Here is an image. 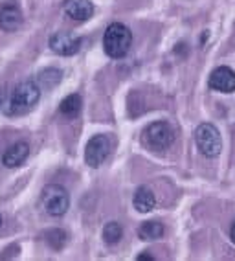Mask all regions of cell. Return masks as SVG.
Here are the masks:
<instances>
[{"label": "cell", "instance_id": "18", "mask_svg": "<svg viewBox=\"0 0 235 261\" xmlns=\"http://www.w3.org/2000/svg\"><path fill=\"white\" fill-rule=\"evenodd\" d=\"M230 238H231V241L235 243V221H233V224H231V230H230Z\"/></svg>", "mask_w": 235, "mask_h": 261}, {"label": "cell", "instance_id": "15", "mask_svg": "<svg viewBox=\"0 0 235 261\" xmlns=\"http://www.w3.org/2000/svg\"><path fill=\"white\" fill-rule=\"evenodd\" d=\"M81 107H83V99H81L79 94H70V96H66L61 101L59 111H61V114H65V116L74 118L79 114Z\"/></svg>", "mask_w": 235, "mask_h": 261}, {"label": "cell", "instance_id": "9", "mask_svg": "<svg viewBox=\"0 0 235 261\" xmlns=\"http://www.w3.org/2000/svg\"><path fill=\"white\" fill-rule=\"evenodd\" d=\"M24 17L17 4H6L0 8V30L2 32H17L22 26Z\"/></svg>", "mask_w": 235, "mask_h": 261}, {"label": "cell", "instance_id": "5", "mask_svg": "<svg viewBox=\"0 0 235 261\" xmlns=\"http://www.w3.org/2000/svg\"><path fill=\"white\" fill-rule=\"evenodd\" d=\"M195 142H197L198 151L204 154V156H210V159H215L221 154L222 149V140H221V133L213 123H202L198 125L195 130Z\"/></svg>", "mask_w": 235, "mask_h": 261}, {"label": "cell", "instance_id": "16", "mask_svg": "<svg viewBox=\"0 0 235 261\" xmlns=\"http://www.w3.org/2000/svg\"><path fill=\"white\" fill-rule=\"evenodd\" d=\"M122 236H123L122 224L116 223V221H110V223H107L103 226V239H105V243H108V245L118 243L120 239H122Z\"/></svg>", "mask_w": 235, "mask_h": 261}, {"label": "cell", "instance_id": "6", "mask_svg": "<svg viewBox=\"0 0 235 261\" xmlns=\"http://www.w3.org/2000/svg\"><path fill=\"white\" fill-rule=\"evenodd\" d=\"M110 153V140L105 135H96L85 147V162L90 168H99Z\"/></svg>", "mask_w": 235, "mask_h": 261}, {"label": "cell", "instance_id": "20", "mask_svg": "<svg viewBox=\"0 0 235 261\" xmlns=\"http://www.w3.org/2000/svg\"><path fill=\"white\" fill-rule=\"evenodd\" d=\"M0 226H2V215H0Z\"/></svg>", "mask_w": 235, "mask_h": 261}, {"label": "cell", "instance_id": "14", "mask_svg": "<svg viewBox=\"0 0 235 261\" xmlns=\"http://www.w3.org/2000/svg\"><path fill=\"white\" fill-rule=\"evenodd\" d=\"M59 81H61V70H57V68H46V70L39 72L35 83L41 87V90H50V89H53L55 85H59Z\"/></svg>", "mask_w": 235, "mask_h": 261}, {"label": "cell", "instance_id": "7", "mask_svg": "<svg viewBox=\"0 0 235 261\" xmlns=\"http://www.w3.org/2000/svg\"><path fill=\"white\" fill-rule=\"evenodd\" d=\"M81 39L66 32H57L50 37V48L59 56H74L81 50Z\"/></svg>", "mask_w": 235, "mask_h": 261}, {"label": "cell", "instance_id": "3", "mask_svg": "<svg viewBox=\"0 0 235 261\" xmlns=\"http://www.w3.org/2000/svg\"><path fill=\"white\" fill-rule=\"evenodd\" d=\"M174 129L167 121H155L143 129L141 144L151 151H164L174 142Z\"/></svg>", "mask_w": 235, "mask_h": 261}, {"label": "cell", "instance_id": "11", "mask_svg": "<svg viewBox=\"0 0 235 261\" xmlns=\"http://www.w3.org/2000/svg\"><path fill=\"white\" fill-rule=\"evenodd\" d=\"M65 13L74 20H89L94 15V4L90 0H68Z\"/></svg>", "mask_w": 235, "mask_h": 261}, {"label": "cell", "instance_id": "2", "mask_svg": "<svg viewBox=\"0 0 235 261\" xmlns=\"http://www.w3.org/2000/svg\"><path fill=\"white\" fill-rule=\"evenodd\" d=\"M132 44L131 30L122 22H112L105 30L103 35V50L112 59H122L129 54Z\"/></svg>", "mask_w": 235, "mask_h": 261}, {"label": "cell", "instance_id": "4", "mask_svg": "<svg viewBox=\"0 0 235 261\" xmlns=\"http://www.w3.org/2000/svg\"><path fill=\"white\" fill-rule=\"evenodd\" d=\"M41 204L44 212L52 217H61L70 208V195L59 184H48L41 191Z\"/></svg>", "mask_w": 235, "mask_h": 261}, {"label": "cell", "instance_id": "8", "mask_svg": "<svg viewBox=\"0 0 235 261\" xmlns=\"http://www.w3.org/2000/svg\"><path fill=\"white\" fill-rule=\"evenodd\" d=\"M210 89L217 90V92L230 94L235 90V72L231 70L230 66H219L212 72L210 75Z\"/></svg>", "mask_w": 235, "mask_h": 261}, {"label": "cell", "instance_id": "17", "mask_svg": "<svg viewBox=\"0 0 235 261\" xmlns=\"http://www.w3.org/2000/svg\"><path fill=\"white\" fill-rule=\"evenodd\" d=\"M46 241L50 243L53 248H61L66 241V233L63 232V230H57V228L50 230V232H46Z\"/></svg>", "mask_w": 235, "mask_h": 261}, {"label": "cell", "instance_id": "10", "mask_svg": "<svg viewBox=\"0 0 235 261\" xmlns=\"http://www.w3.org/2000/svg\"><path fill=\"white\" fill-rule=\"evenodd\" d=\"M30 154V145L26 142H17V144L10 145L6 153L2 154V164L6 168H19L24 160L28 159Z\"/></svg>", "mask_w": 235, "mask_h": 261}, {"label": "cell", "instance_id": "12", "mask_svg": "<svg viewBox=\"0 0 235 261\" xmlns=\"http://www.w3.org/2000/svg\"><path fill=\"white\" fill-rule=\"evenodd\" d=\"M156 206L155 193L149 190L147 186H140L134 193V208H136L140 214H147Z\"/></svg>", "mask_w": 235, "mask_h": 261}, {"label": "cell", "instance_id": "13", "mask_svg": "<svg viewBox=\"0 0 235 261\" xmlns=\"http://www.w3.org/2000/svg\"><path fill=\"white\" fill-rule=\"evenodd\" d=\"M138 236L143 241H156L164 236V224L158 221H147L138 228Z\"/></svg>", "mask_w": 235, "mask_h": 261}, {"label": "cell", "instance_id": "19", "mask_svg": "<svg viewBox=\"0 0 235 261\" xmlns=\"http://www.w3.org/2000/svg\"><path fill=\"white\" fill-rule=\"evenodd\" d=\"M138 259L143 261V259H153V256H149V254H141V256H138Z\"/></svg>", "mask_w": 235, "mask_h": 261}, {"label": "cell", "instance_id": "1", "mask_svg": "<svg viewBox=\"0 0 235 261\" xmlns=\"http://www.w3.org/2000/svg\"><path fill=\"white\" fill-rule=\"evenodd\" d=\"M41 99V87L35 81H22L11 90L10 98L4 105L8 116H20L32 111Z\"/></svg>", "mask_w": 235, "mask_h": 261}]
</instances>
